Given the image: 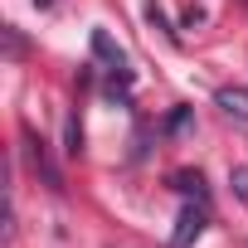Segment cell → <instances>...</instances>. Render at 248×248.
<instances>
[{
    "mask_svg": "<svg viewBox=\"0 0 248 248\" xmlns=\"http://www.w3.org/2000/svg\"><path fill=\"white\" fill-rule=\"evenodd\" d=\"M20 141H25V161H30V170H34L54 195H63L68 185H63V170H59V161H54L49 141H39V137H34V127H25V132H20Z\"/></svg>",
    "mask_w": 248,
    "mask_h": 248,
    "instance_id": "1",
    "label": "cell"
},
{
    "mask_svg": "<svg viewBox=\"0 0 248 248\" xmlns=\"http://www.w3.org/2000/svg\"><path fill=\"white\" fill-rule=\"evenodd\" d=\"M200 233H204V209L185 204V209H180V219H175V233H170V248H190V243H195Z\"/></svg>",
    "mask_w": 248,
    "mask_h": 248,
    "instance_id": "2",
    "label": "cell"
},
{
    "mask_svg": "<svg viewBox=\"0 0 248 248\" xmlns=\"http://www.w3.org/2000/svg\"><path fill=\"white\" fill-rule=\"evenodd\" d=\"M93 54H97L107 68H127V54H122V44L107 39V30H93Z\"/></svg>",
    "mask_w": 248,
    "mask_h": 248,
    "instance_id": "3",
    "label": "cell"
},
{
    "mask_svg": "<svg viewBox=\"0 0 248 248\" xmlns=\"http://www.w3.org/2000/svg\"><path fill=\"white\" fill-rule=\"evenodd\" d=\"M170 190H180V195H195V200H204V195H209L200 170H175V175H170Z\"/></svg>",
    "mask_w": 248,
    "mask_h": 248,
    "instance_id": "4",
    "label": "cell"
},
{
    "mask_svg": "<svg viewBox=\"0 0 248 248\" xmlns=\"http://www.w3.org/2000/svg\"><path fill=\"white\" fill-rule=\"evenodd\" d=\"M219 107H224L229 117L248 122V93H243V88H219Z\"/></svg>",
    "mask_w": 248,
    "mask_h": 248,
    "instance_id": "5",
    "label": "cell"
},
{
    "mask_svg": "<svg viewBox=\"0 0 248 248\" xmlns=\"http://www.w3.org/2000/svg\"><path fill=\"white\" fill-rule=\"evenodd\" d=\"M63 137H68V146H63V151H68V156H78V151H83V127H78V117H68Z\"/></svg>",
    "mask_w": 248,
    "mask_h": 248,
    "instance_id": "6",
    "label": "cell"
},
{
    "mask_svg": "<svg viewBox=\"0 0 248 248\" xmlns=\"http://www.w3.org/2000/svg\"><path fill=\"white\" fill-rule=\"evenodd\" d=\"M146 20H151L156 30H166V39H170V44H180V34H175V30L166 25V15H161V5H156V0H151V5H146Z\"/></svg>",
    "mask_w": 248,
    "mask_h": 248,
    "instance_id": "7",
    "label": "cell"
},
{
    "mask_svg": "<svg viewBox=\"0 0 248 248\" xmlns=\"http://www.w3.org/2000/svg\"><path fill=\"white\" fill-rule=\"evenodd\" d=\"M229 185H233V195L248 204V166H233V170H229Z\"/></svg>",
    "mask_w": 248,
    "mask_h": 248,
    "instance_id": "8",
    "label": "cell"
},
{
    "mask_svg": "<svg viewBox=\"0 0 248 248\" xmlns=\"http://www.w3.org/2000/svg\"><path fill=\"white\" fill-rule=\"evenodd\" d=\"M185 122H190V107H175V112L166 117V132H180V127H185Z\"/></svg>",
    "mask_w": 248,
    "mask_h": 248,
    "instance_id": "9",
    "label": "cell"
},
{
    "mask_svg": "<svg viewBox=\"0 0 248 248\" xmlns=\"http://www.w3.org/2000/svg\"><path fill=\"white\" fill-rule=\"evenodd\" d=\"M5 44H10V54H25V39L15 34V25H5Z\"/></svg>",
    "mask_w": 248,
    "mask_h": 248,
    "instance_id": "10",
    "label": "cell"
},
{
    "mask_svg": "<svg viewBox=\"0 0 248 248\" xmlns=\"http://www.w3.org/2000/svg\"><path fill=\"white\" fill-rule=\"evenodd\" d=\"M243 5H248V0H243Z\"/></svg>",
    "mask_w": 248,
    "mask_h": 248,
    "instance_id": "11",
    "label": "cell"
}]
</instances>
